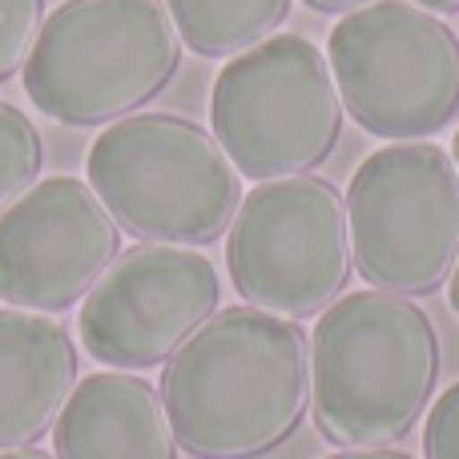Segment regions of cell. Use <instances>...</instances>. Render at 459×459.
Returning a JSON list of instances; mask_svg holds the SVG:
<instances>
[{
  "label": "cell",
  "mask_w": 459,
  "mask_h": 459,
  "mask_svg": "<svg viewBox=\"0 0 459 459\" xmlns=\"http://www.w3.org/2000/svg\"><path fill=\"white\" fill-rule=\"evenodd\" d=\"M174 439L198 459H262L310 415V339L299 318L218 310L161 371Z\"/></svg>",
  "instance_id": "obj_1"
},
{
  "label": "cell",
  "mask_w": 459,
  "mask_h": 459,
  "mask_svg": "<svg viewBox=\"0 0 459 459\" xmlns=\"http://www.w3.org/2000/svg\"><path fill=\"white\" fill-rule=\"evenodd\" d=\"M444 351L407 294H342L310 334V411L334 447H395L439 387Z\"/></svg>",
  "instance_id": "obj_2"
},
{
  "label": "cell",
  "mask_w": 459,
  "mask_h": 459,
  "mask_svg": "<svg viewBox=\"0 0 459 459\" xmlns=\"http://www.w3.org/2000/svg\"><path fill=\"white\" fill-rule=\"evenodd\" d=\"M182 65L161 0H65L24 61V93L45 117L101 126L142 109Z\"/></svg>",
  "instance_id": "obj_3"
},
{
  "label": "cell",
  "mask_w": 459,
  "mask_h": 459,
  "mask_svg": "<svg viewBox=\"0 0 459 459\" xmlns=\"http://www.w3.org/2000/svg\"><path fill=\"white\" fill-rule=\"evenodd\" d=\"M89 182L113 222L142 242L210 246L242 206L218 137L174 113L113 121L89 150Z\"/></svg>",
  "instance_id": "obj_4"
},
{
  "label": "cell",
  "mask_w": 459,
  "mask_h": 459,
  "mask_svg": "<svg viewBox=\"0 0 459 459\" xmlns=\"http://www.w3.org/2000/svg\"><path fill=\"white\" fill-rule=\"evenodd\" d=\"M342 97L326 56L307 37H266L218 73L214 137L250 182L318 169L342 137Z\"/></svg>",
  "instance_id": "obj_5"
},
{
  "label": "cell",
  "mask_w": 459,
  "mask_h": 459,
  "mask_svg": "<svg viewBox=\"0 0 459 459\" xmlns=\"http://www.w3.org/2000/svg\"><path fill=\"white\" fill-rule=\"evenodd\" d=\"M342 109L371 137L420 142L459 113V37L411 0H371L331 29Z\"/></svg>",
  "instance_id": "obj_6"
},
{
  "label": "cell",
  "mask_w": 459,
  "mask_h": 459,
  "mask_svg": "<svg viewBox=\"0 0 459 459\" xmlns=\"http://www.w3.org/2000/svg\"><path fill=\"white\" fill-rule=\"evenodd\" d=\"M226 266L250 307L282 318L323 315L355 274L347 198L315 174L262 182L226 230Z\"/></svg>",
  "instance_id": "obj_7"
},
{
  "label": "cell",
  "mask_w": 459,
  "mask_h": 459,
  "mask_svg": "<svg viewBox=\"0 0 459 459\" xmlns=\"http://www.w3.org/2000/svg\"><path fill=\"white\" fill-rule=\"evenodd\" d=\"M355 270L391 294H436L459 262V169L431 142H395L347 190Z\"/></svg>",
  "instance_id": "obj_8"
},
{
  "label": "cell",
  "mask_w": 459,
  "mask_h": 459,
  "mask_svg": "<svg viewBox=\"0 0 459 459\" xmlns=\"http://www.w3.org/2000/svg\"><path fill=\"white\" fill-rule=\"evenodd\" d=\"M222 278L190 246H134L85 294L77 315L81 347L121 371L158 367L218 315Z\"/></svg>",
  "instance_id": "obj_9"
},
{
  "label": "cell",
  "mask_w": 459,
  "mask_h": 459,
  "mask_svg": "<svg viewBox=\"0 0 459 459\" xmlns=\"http://www.w3.org/2000/svg\"><path fill=\"white\" fill-rule=\"evenodd\" d=\"M121 250V226L77 178H45L0 210V299L65 310L85 299Z\"/></svg>",
  "instance_id": "obj_10"
},
{
  "label": "cell",
  "mask_w": 459,
  "mask_h": 459,
  "mask_svg": "<svg viewBox=\"0 0 459 459\" xmlns=\"http://www.w3.org/2000/svg\"><path fill=\"white\" fill-rule=\"evenodd\" d=\"M56 459H178L161 395L126 371H101L69 391L53 423Z\"/></svg>",
  "instance_id": "obj_11"
},
{
  "label": "cell",
  "mask_w": 459,
  "mask_h": 459,
  "mask_svg": "<svg viewBox=\"0 0 459 459\" xmlns=\"http://www.w3.org/2000/svg\"><path fill=\"white\" fill-rule=\"evenodd\" d=\"M77 387L73 339L32 310H0V452L29 447Z\"/></svg>",
  "instance_id": "obj_12"
},
{
  "label": "cell",
  "mask_w": 459,
  "mask_h": 459,
  "mask_svg": "<svg viewBox=\"0 0 459 459\" xmlns=\"http://www.w3.org/2000/svg\"><path fill=\"white\" fill-rule=\"evenodd\" d=\"M182 45L202 56H230L266 40L290 16V0H166Z\"/></svg>",
  "instance_id": "obj_13"
},
{
  "label": "cell",
  "mask_w": 459,
  "mask_h": 459,
  "mask_svg": "<svg viewBox=\"0 0 459 459\" xmlns=\"http://www.w3.org/2000/svg\"><path fill=\"white\" fill-rule=\"evenodd\" d=\"M40 174V134L21 109L0 101V210L16 202Z\"/></svg>",
  "instance_id": "obj_14"
},
{
  "label": "cell",
  "mask_w": 459,
  "mask_h": 459,
  "mask_svg": "<svg viewBox=\"0 0 459 459\" xmlns=\"http://www.w3.org/2000/svg\"><path fill=\"white\" fill-rule=\"evenodd\" d=\"M45 0H0V81L24 69L29 48L40 32Z\"/></svg>",
  "instance_id": "obj_15"
},
{
  "label": "cell",
  "mask_w": 459,
  "mask_h": 459,
  "mask_svg": "<svg viewBox=\"0 0 459 459\" xmlns=\"http://www.w3.org/2000/svg\"><path fill=\"white\" fill-rule=\"evenodd\" d=\"M423 455L428 459H459V383L431 403V420L423 428Z\"/></svg>",
  "instance_id": "obj_16"
},
{
  "label": "cell",
  "mask_w": 459,
  "mask_h": 459,
  "mask_svg": "<svg viewBox=\"0 0 459 459\" xmlns=\"http://www.w3.org/2000/svg\"><path fill=\"white\" fill-rule=\"evenodd\" d=\"M331 459H415V455L399 452V447H347V452H339Z\"/></svg>",
  "instance_id": "obj_17"
},
{
  "label": "cell",
  "mask_w": 459,
  "mask_h": 459,
  "mask_svg": "<svg viewBox=\"0 0 459 459\" xmlns=\"http://www.w3.org/2000/svg\"><path fill=\"white\" fill-rule=\"evenodd\" d=\"M302 4H307V8H315V13L334 16V13H355V8L371 4V0H302Z\"/></svg>",
  "instance_id": "obj_18"
},
{
  "label": "cell",
  "mask_w": 459,
  "mask_h": 459,
  "mask_svg": "<svg viewBox=\"0 0 459 459\" xmlns=\"http://www.w3.org/2000/svg\"><path fill=\"white\" fill-rule=\"evenodd\" d=\"M411 4L428 8V13H459V0H411Z\"/></svg>",
  "instance_id": "obj_19"
},
{
  "label": "cell",
  "mask_w": 459,
  "mask_h": 459,
  "mask_svg": "<svg viewBox=\"0 0 459 459\" xmlns=\"http://www.w3.org/2000/svg\"><path fill=\"white\" fill-rule=\"evenodd\" d=\"M447 302H452V315L459 318V262H455L452 278H447Z\"/></svg>",
  "instance_id": "obj_20"
},
{
  "label": "cell",
  "mask_w": 459,
  "mask_h": 459,
  "mask_svg": "<svg viewBox=\"0 0 459 459\" xmlns=\"http://www.w3.org/2000/svg\"><path fill=\"white\" fill-rule=\"evenodd\" d=\"M0 459H48V455L29 452V447H13V452H0Z\"/></svg>",
  "instance_id": "obj_21"
},
{
  "label": "cell",
  "mask_w": 459,
  "mask_h": 459,
  "mask_svg": "<svg viewBox=\"0 0 459 459\" xmlns=\"http://www.w3.org/2000/svg\"><path fill=\"white\" fill-rule=\"evenodd\" d=\"M452 153H455V169H459V134H455V142H452Z\"/></svg>",
  "instance_id": "obj_22"
}]
</instances>
